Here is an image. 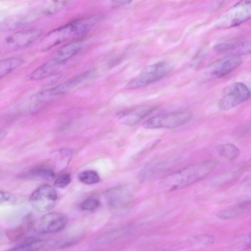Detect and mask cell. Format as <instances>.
<instances>
[{
	"mask_svg": "<svg viewBox=\"0 0 251 251\" xmlns=\"http://www.w3.org/2000/svg\"><path fill=\"white\" fill-rule=\"evenodd\" d=\"M217 165L213 159L203 160L189 165L163 179L165 189L174 191L190 185L205 177Z\"/></svg>",
	"mask_w": 251,
	"mask_h": 251,
	"instance_id": "obj_1",
	"label": "cell"
},
{
	"mask_svg": "<svg viewBox=\"0 0 251 251\" xmlns=\"http://www.w3.org/2000/svg\"><path fill=\"white\" fill-rule=\"evenodd\" d=\"M97 21L94 17L80 18L50 31L44 38L43 50H49L64 41L83 35Z\"/></svg>",
	"mask_w": 251,
	"mask_h": 251,
	"instance_id": "obj_2",
	"label": "cell"
},
{
	"mask_svg": "<svg viewBox=\"0 0 251 251\" xmlns=\"http://www.w3.org/2000/svg\"><path fill=\"white\" fill-rule=\"evenodd\" d=\"M173 69L171 63L162 61L148 66L140 74L130 80L126 85L128 89H136L159 80Z\"/></svg>",
	"mask_w": 251,
	"mask_h": 251,
	"instance_id": "obj_3",
	"label": "cell"
},
{
	"mask_svg": "<svg viewBox=\"0 0 251 251\" xmlns=\"http://www.w3.org/2000/svg\"><path fill=\"white\" fill-rule=\"evenodd\" d=\"M192 117L193 114L189 111L162 113L148 119L144 123L143 126L146 129L174 128L184 125Z\"/></svg>",
	"mask_w": 251,
	"mask_h": 251,
	"instance_id": "obj_4",
	"label": "cell"
},
{
	"mask_svg": "<svg viewBox=\"0 0 251 251\" xmlns=\"http://www.w3.org/2000/svg\"><path fill=\"white\" fill-rule=\"evenodd\" d=\"M250 96V91L245 84L234 82L224 89L218 106L221 110H228L248 100Z\"/></svg>",
	"mask_w": 251,
	"mask_h": 251,
	"instance_id": "obj_5",
	"label": "cell"
},
{
	"mask_svg": "<svg viewBox=\"0 0 251 251\" xmlns=\"http://www.w3.org/2000/svg\"><path fill=\"white\" fill-rule=\"evenodd\" d=\"M57 200L55 190L48 184L36 188L32 193L30 202L32 207L40 212L50 211L54 206Z\"/></svg>",
	"mask_w": 251,
	"mask_h": 251,
	"instance_id": "obj_6",
	"label": "cell"
},
{
	"mask_svg": "<svg viewBox=\"0 0 251 251\" xmlns=\"http://www.w3.org/2000/svg\"><path fill=\"white\" fill-rule=\"evenodd\" d=\"M39 28H31L15 32L7 37L2 48L7 51L21 49L30 45L42 34Z\"/></svg>",
	"mask_w": 251,
	"mask_h": 251,
	"instance_id": "obj_7",
	"label": "cell"
},
{
	"mask_svg": "<svg viewBox=\"0 0 251 251\" xmlns=\"http://www.w3.org/2000/svg\"><path fill=\"white\" fill-rule=\"evenodd\" d=\"M242 62L239 54H229L214 61L208 67V73L213 77H224L236 69Z\"/></svg>",
	"mask_w": 251,
	"mask_h": 251,
	"instance_id": "obj_8",
	"label": "cell"
},
{
	"mask_svg": "<svg viewBox=\"0 0 251 251\" xmlns=\"http://www.w3.org/2000/svg\"><path fill=\"white\" fill-rule=\"evenodd\" d=\"M68 222V218L65 215L59 212H50L41 218L38 231L42 234L57 232L62 230Z\"/></svg>",
	"mask_w": 251,
	"mask_h": 251,
	"instance_id": "obj_9",
	"label": "cell"
},
{
	"mask_svg": "<svg viewBox=\"0 0 251 251\" xmlns=\"http://www.w3.org/2000/svg\"><path fill=\"white\" fill-rule=\"evenodd\" d=\"M156 109L155 105H141L120 111L117 116L123 124L133 126L139 123Z\"/></svg>",
	"mask_w": 251,
	"mask_h": 251,
	"instance_id": "obj_10",
	"label": "cell"
},
{
	"mask_svg": "<svg viewBox=\"0 0 251 251\" xmlns=\"http://www.w3.org/2000/svg\"><path fill=\"white\" fill-rule=\"evenodd\" d=\"M95 70L91 69L77 75L70 79L50 89L51 92L55 96L65 94L76 86L82 83L93 75Z\"/></svg>",
	"mask_w": 251,
	"mask_h": 251,
	"instance_id": "obj_11",
	"label": "cell"
},
{
	"mask_svg": "<svg viewBox=\"0 0 251 251\" xmlns=\"http://www.w3.org/2000/svg\"><path fill=\"white\" fill-rule=\"evenodd\" d=\"M250 198H244L230 207L219 211L217 214L218 218L222 220H231L245 214L251 210Z\"/></svg>",
	"mask_w": 251,
	"mask_h": 251,
	"instance_id": "obj_12",
	"label": "cell"
},
{
	"mask_svg": "<svg viewBox=\"0 0 251 251\" xmlns=\"http://www.w3.org/2000/svg\"><path fill=\"white\" fill-rule=\"evenodd\" d=\"M228 14V17L230 18L228 20L229 26L239 25L247 20L251 15L250 0H242L231 9V12Z\"/></svg>",
	"mask_w": 251,
	"mask_h": 251,
	"instance_id": "obj_13",
	"label": "cell"
},
{
	"mask_svg": "<svg viewBox=\"0 0 251 251\" xmlns=\"http://www.w3.org/2000/svg\"><path fill=\"white\" fill-rule=\"evenodd\" d=\"M80 40H75L60 48L51 58L60 65L75 56L81 48Z\"/></svg>",
	"mask_w": 251,
	"mask_h": 251,
	"instance_id": "obj_14",
	"label": "cell"
},
{
	"mask_svg": "<svg viewBox=\"0 0 251 251\" xmlns=\"http://www.w3.org/2000/svg\"><path fill=\"white\" fill-rule=\"evenodd\" d=\"M59 64L50 59L35 69L29 75L30 79L37 80L43 79L52 75L57 69Z\"/></svg>",
	"mask_w": 251,
	"mask_h": 251,
	"instance_id": "obj_15",
	"label": "cell"
},
{
	"mask_svg": "<svg viewBox=\"0 0 251 251\" xmlns=\"http://www.w3.org/2000/svg\"><path fill=\"white\" fill-rule=\"evenodd\" d=\"M56 97L50 89L41 91L32 96L31 104L33 109H38L50 102Z\"/></svg>",
	"mask_w": 251,
	"mask_h": 251,
	"instance_id": "obj_16",
	"label": "cell"
},
{
	"mask_svg": "<svg viewBox=\"0 0 251 251\" xmlns=\"http://www.w3.org/2000/svg\"><path fill=\"white\" fill-rule=\"evenodd\" d=\"M24 63L18 57H9L0 60V79L19 68Z\"/></svg>",
	"mask_w": 251,
	"mask_h": 251,
	"instance_id": "obj_17",
	"label": "cell"
},
{
	"mask_svg": "<svg viewBox=\"0 0 251 251\" xmlns=\"http://www.w3.org/2000/svg\"><path fill=\"white\" fill-rule=\"evenodd\" d=\"M55 173L51 169L48 167L40 166L31 169L27 173V174L25 175V177L50 180L55 177Z\"/></svg>",
	"mask_w": 251,
	"mask_h": 251,
	"instance_id": "obj_18",
	"label": "cell"
},
{
	"mask_svg": "<svg viewBox=\"0 0 251 251\" xmlns=\"http://www.w3.org/2000/svg\"><path fill=\"white\" fill-rule=\"evenodd\" d=\"M217 151L219 155L229 161L237 158L240 154L239 149L234 145L226 143L217 147Z\"/></svg>",
	"mask_w": 251,
	"mask_h": 251,
	"instance_id": "obj_19",
	"label": "cell"
},
{
	"mask_svg": "<svg viewBox=\"0 0 251 251\" xmlns=\"http://www.w3.org/2000/svg\"><path fill=\"white\" fill-rule=\"evenodd\" d=\"M43 246L42 240L33 237L27 238L21 243L11 249L14 251H36Z\"/></svg>",
	"mask_w": 251,
	"mask_h": 251,
	"instance_id": "obj_20",
	"label": "cell"
},
{
	"mask_svg": "<svg viewBox=\"0 0 251 251\" xmlns=\"http://www.w3.org/2000/svg\"><path fill=\"white\" fill-rule=\"evenodd\" d=\"M215 241L214 236L209 234H200L192 237L188 243L192 248H203L212 245Z\"/></svg>",
	"mask_w": 251,
	"mask_h": 251,
	"instance_id": "obj_21",
	"label": "cell"
},
{
	"mask_svg": "<svg viewBox=\"0 0 251 251\" xmlns=\"http://www.w3.org/2000/svg\"><path fill=\"white\" fill-rule=\"evenodd\" d=\"M73 0H46L43 12L47 15L55 13Z\"/></svg>",
	"mask_w": 251,
	"mask_h": 251,
	"instance_id": "obj_22",
	"label": "cell"
},
{
	"mask_svg": "<svg viewBox=\"0 0 251 251\" xmlns=\"http://www.w3.org/2000/svg\"><path fill=\"white\" fill-rule=\"evenodd\" d=\"M241 174L239 170H236L226 173H223L217 176L212 181V183L216 186H221L234 180Z\"/></svg>",
	"mask_w": 251,
	"mask_h": 251,
	"instance_id": "obj_23",
	"label": "cell"
},
{
	"mask_svg": "<svg viewBox=\"0 0 251 251\" xmlns=\"http://www.w3.org/2000/svg\"><path fill=\"white\" fill-rule=\"evenodd\" d=\"M25 18L21 17H12L3 21L0 24V30H5L15 28L25 22Z\"/></svg>",
	"mask_w": 251,
	"mask_h": 251,
	"instance_id": "obj_24",
	"label": "cell"
},
{
	"mask_svg": "<svg viewBox=\"0 0 251 251\" xmlns=\"http://www.w3.org/2000/svg\"><path fill=\"white\" fill-rule=\"evenodd\" d=\"M79 179L84 184H93L98 182L100 178L97 172L92 170H87L80 174Z\"/></svg>",
	"mask_w": 251,
	"mask_h": 251,
	"instance_id": "obj_25",
	"label": "cell"
},
{
	"mask_svg": "<svg viewBox=\"0 0 251 251\" xmlns=\"http://www.w3.org/2000/svg\"><path fill=\"white\" fill-rule=\"evenodd\" d=\"M25 233V228L22 226H19L8 230L6 236L9 241L15 242L22 239Z\"/></svg>",
	"mask_w": 251,
	"mask_h": 251,
	"instance_id": "obj_26",
	"label": "cell"
},
{
	"mask_svg": "<svg viewBox=\"0 0 251 251\" xmlns=\"http://www.w3.org/2000/svg\"><path fill=\"white\" fill-rule=\"evenodd\" d=\"M99 200L95 197H91L84 200L80 205L82 209L85 211H93L100 205Z\"/></svg>",
	"mask_w": 251,
	"mask_h": 251,
	"instance_id": "obj_27",
	"label": "cell"
},
{
	"mask_svg": "<svg viewBox=\"0 0 251 251\" xmlns=\"http://www.w3.org/2000/svg\"><path fill=\"white\" fill-rule=\"evenodd\" d=\"M16 202V198L12 194L6 192L0 191V205H13Z\"/></svg>",
	"mask_w": 251,
	"mask_h": 251,
	"instance_id": "obj_28",
	"label": "cell"
},
{
	"mask_svg": "<svg viewBox=\"0 0 251 251\" xmlns=\"http://www.w3.org/2000/svg\"><path fill=\"white\" fill-rule=\"evenodd\" d=\"M71 177L69 174H62L58 176L54 181V186L60 188L66 187L71 182Z\"/></svg>",
	"mask_w": 251,
	"mask_h": 251,
	"instance_id": "obj_29",
	"label": "cell"
},
{
	"mask_svg": "<svg viewBox=\"0 0 251 251\" xmlns=\"http://www.w3.org/2000/svg\"><path fill=\"white\" fill-rule=\"evenodd\" d=\"M25 224L27 229L31 228L32 226L33 222L31 216H26L25 219Z\"/></svg>",
	"mask_w": 251,
	"mask_h": 251,
	"instance_id": "obj_30",
	"label": "cell"
},
{
	"mask_svg": "<svg viewBox=\"0 0 251 251\" xmlns=\"http://www.w3.org/2000/svg\"><path fill=\"white\" fill-rule=\"evenodd\" d=\"M133 0H112V2L117 5H124L130 3Z\"/></svg>",
	"mask_w": 251,
	"mask_h": 251,
	"instance_id": "obj_31",
	"label": "cell"
}]
</instances>
